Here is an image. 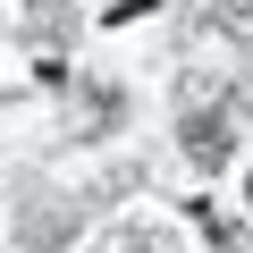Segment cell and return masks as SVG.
<instances>
[{"mask_svg":"<svg viewBox=\"0 0 253 253\" xmlns=\"http://www.w3.org/2000/svg\"><path fill=\"white\" fill-rule=\"evenodd\" d=\"M228 144H236V135H228L219 118H194V126H186V152H194L203 169H219V161H228Z\"/></svg>","mask_w":253,"mask_h":253,"instance_id":"6da1fadb","label":"cell"},{"mask_svg":"<svg viewBox=\"0 0 253 253\" xmlns=\"http://www.w3.org/2000/svg\"><path fill=\"white\" fill-rule=\"evenodd\" d=\"M203 228H211V253H245V236H236L228 219H211V211H203Z\"/></svg>","mask_w":253,"mask_h":253,"instance_id":"7a4b0ae2","label":"cell"},{"mask_svg":"<svg viewBox=\"0 0 253 253\" xmlns=\"http://www.w3.org/2000/svg\"><path fill=\"white\" fill-rule=\"evenodd\" d=\"M228 9H236V17H253V0H228Z\"/></svg>","mask_w":253,"mask_h":253,"instance_id":"3957f363","label":"cell"},{"mask_svg":"<svg viewBox=\"0 0 253 253\" xmlns=\"http://www.w3.org/2000/svg\"><path fill=\"white\" fill-rule=\"evenodd\" d=\"M101 9H118V0H101Z\"/></svg>","mask_w":253,"mask_h":253,"instance_id":"277c9868","label":"cell"}]
</instances>
